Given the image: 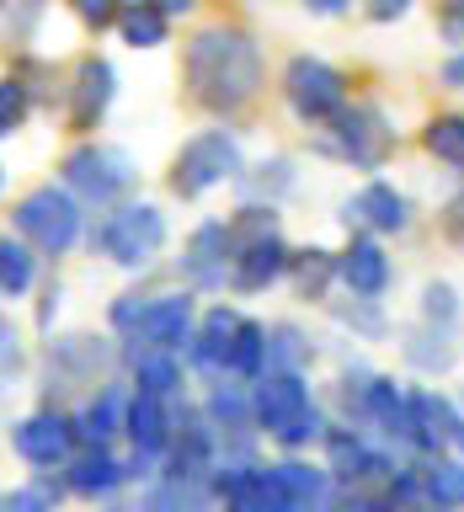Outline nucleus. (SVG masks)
Here are the masks:
<instances>
[{
	"mask_svg": "<svg viewBox=\"0 0 464 512\" xmlns=\"http://www.w3.org/2000/svg\"><path fill=\"white\" fill-rule=\"evenodd\" d=\"M70 11H75L86 27H96V32H102V27H112V22H118L123 0H70Z\"/></svg>",
	"mask_w": 464,
	"mask_h": 512,
	"instance_id": "obj_37",
	"label": "nucleus"
},
{
	"mask_svg": "<svg viewBox=\"0 0 464 512\" xmlns=\"http://www.w3.org/2000/svg\"><path fill=\"white\" fill-rule=\"evenodd\" d=\"M240 171H246V160H240L235 134L230 128H208V134L187 139L182 155L171 160V192L176 198H203L208 187L235 182Z\"/></svg>",
	"mask_w": 464,
	"mask_h": 512,
	"instance_id": "obj_4",
	"label": "nucleus"
},
{
	"mask_svg": "<svg viewBox=\"0 0 464 512\" xmlns=\"http://www.w3.org/2000/svg\"><path fill=\"white\" fill-rule=\"evenodd\" d=\"M310 336H304L299 326H272L267 342H262V374L272 368V374H304L310 368Z\"/></svg>",
	"mask_w": 464,
	"mask_h": 512,
	"instance_id": "obj_27",
	"label": "nucleus"
},
{
	"mask_svg": "<svg viewBox=\"0 0 464 512\" xmlns=\"http://www.w3.org/2000/svg\"><path fill=\"white\" fill-rule=\"evenodd\" d=\"M70 470H64V486H70L75 496H86V502H96V496H112L128 480L123 459L112 454V448H80V454L64 459Z\"/></svg>",
	"mask_w": 464,
	"mask_h": 512,
	"instance_id": "obj_20",
	"label": "nucleus"
},
{
	"mask_svg": "<svg viewBox=\"0 0 464 512\" xmlns=\"http://www.w3.org/2000/svg\"><path fill=\"white\" fill-rule=\"evenodd\" d=\"M336 320L342 326H352L358 336H384V315H379V299H352V304H336Z\"/></svg>",
	"mask_w": 464,
	"mask_h": 512,
	"instance_id": "obj_35",
	"label": "nucleus"
},
{
	"mask_svg": "<svg viewBox=\"0 0 464 512\" xmlns=\"http://www.w3.org/2000/svg\"><path fill=\"white\" fill-rule=\"evenodd\" d=\"M288 278H294L299 299H326V288H331V278H336V256L320 251V246L288 256Z\"/></svg>",
	"mask_w": 464,
	"mask_h": 512,
	"instance_id": "obj_28",
	"label": "nucleus"
},
{
	"mask_svg": "<svg viewBox=\"0 0 464 512\" xmlns=\"http://www.w3.org/2000/svg\"><path fill=\"white\" fill-rule=\"evenodd\" d=\"M123 406H128V390H123V384H96V395L75 411V422H70L75 443H80V448H107V443L123 432Z\"/></svg>",
	"mask_w": 464,
	"mask_h": 512,
	"instance_id": "obj_19",
	"label": "nucleus"
},
{
	"mask_svg": "<svg viewBox=\"0 0 464 512\" xmlns=\"http://www.w3.org/2000/svg\"><path fill=\"white\" fill-rule=\"evenodd\" d=\"M262 342H267V326H256V320H240L235 379H256V374H262Z\"/></svg>",
	"mask_w": 464,
	"mask_h": 512,
	"instance_id": "obj_33",
	"label": "nucleus"
},
{
	"mask_svg": "<svg viewBox=\"0 0 464 512\" xmlns=\"http://www.w3.org/2000/svg\"><path fill=\"white\" fill-rule=\"evenodd\" d=\"M443 80H448V86H464V54H454L443 64Z\"/></svg>",
	"mask_w": 464,
	"mask_h": 512,
	"instance_id": "obj_44",
	"label": "nucleus"
},
{
	"mask_svg": "<svg viewBox=\"0 0 464 512\" xmlns=\"http://www.w3.org/2000/svg\"><path fill=\"white\" fill-rule=\"evenodd\" d=\"M336 278H342L358 299H379L390 288V256L379 251V240H352V246L336 256Z\"/></svg>",
	"mask_w": 464,
	"mask_h": 512,
	"instance_id": "obj_21",
	"label": "nucleus"
},
{
	"mask_svg": "<svg viewBox=\"0 0 464 512\" xmlns=\"http://www.w3.org/2000/svg\"><path fill=\"white\" fill-rule=\"evenodd\" d=\"M54 502H59V486H48L38 475L32 486H16L11 496H0V512H54Z\"/></svg>",
	"mask_w": 464,
	"mask_h": 512,
	"instance_id": "obj_34",
	"label": "nucleus"
},
{
	"mask_svg": "<svg viewBox=\"0 0 464 512\" xmlns=\"http://www.w3.org/2000/svg\"><path fill=\"white\" fill-rule=\"evenodd\" d=\"M187 342H192V294H155L139 304L134 326H128V347L176 352Z\"/></svg>",
	"mask_w": 464,
	"mask_h": 512,
	"instance_id": "obj_11",
	"label": "nucleus"
},
{
	"mask_svg": "<svg viewBox=\"0 0 464 512\" xmlns=\"http://www.w3.org/2000/svg\"><path fill=\"white\" fill-rule=\"evenodd\" d=\"M118 27H123V38L134 48H160V43H166V16H160L150 0H123Z\"/></svg>",
	"mask_w": 464,
	"mask_h": 512,
	"instance_id": "obj_30",
	"label": "nucleus"
},
{
	"mask_svg": "<svg viewBox=\"0 0 464 512\" xmlns=\"http://www.w3.org/2000/svg\"><path fill=\"white\" fill-rule=\"evenodd\" d=\"M150 6H155L160 16H187L192 6H198V0H150Z\"/></svg>",
	"mask_w": 464,
	"mask_h": 512,
	"instance_id": "obj_43",
	"label": "nucleus"
},
{
	"mask_svg": "<svg viewBox=\"0 0 464 512\" xmlns=\"http://www.w3.org/2000/svg\"><path fill=\"white\" fill-rule=\"evenodd\" d=\"M128 363H134V390H150L160 400H171L176 390H182V363H176V352L128 347Z\"/></svg>",
	"mask_w": 464,
	"mask_h": 512,
	"instance_id": "obj_24",
	"label": "nucleus"
},
{
	"mask_svg": "<svg viewBox=\"0 0 464 512\" xmlns=\"http://www.w3.org/2000/svg\"><path fill=\"white\" fill-rule=\"evenodd\" d=\"M112 91H118V75H112L107 59H80L75 64V86H70V128H96L102 123V112L112 107Z\"/></svg>",
	"mask_w": 464,
	"mask_h": 512,
	"instance_id": "obj_18",
	"label": "nucleus"
},
{
	"mask_svg": "<svg viewBox=\"0 0 464 512\" xmlns=\"http://www.w3.org/2000/svg\"><path fill=\"white\" fill-rule=\"evenodd\" d=\"M320 150L326 155H336V160H352L358 171H379L384 160H390V150H395V128H390V118H384L379 107H342L331 118V134L320 139Z\"/></svg>",
	"mask_w": 464,
	"mask_h": 512,
	"instance_id": "obj_7",
	"label": "nucleus"
},
{
	"mask_svg": "<svg viewBox=\"0 0 464 512\" xmlns=\"http://www.w3.org/2000/svg\"><path fill=\"white\" fill-rule=\"evenodd\" d=\"M11 342H16V336H11V326H6V315H0V358H11Z\"/></svg>",
	"mask_w": 464,
	"mask_h": 512,
	"instance_id": "obj_47",
	"label": "nucleus"
},
{
	"mask_svg": "<svg viewBox=\"0 0 464 512\" xmlns=\"http://www.w3.org/2000/svg\"><path fill=\"white\" fill-rule=\"evenodd\" d=\"M416 480H422L427 507H438V512L464 507V459H427V464H416Z\"/></svg>",
	"mask_w": 464,
	"mask_h": 512,
	"instance_id": "obj_23",
	"label": "nucleus"
},
{
	"mask_svg": "<svg viewBox=\"0 0 464 512\" xmlns=\"http://www.w3.org/2000/svg\"><path fill=\"white\" fill-rule=\"evenodd\" d=\"M230 256H235V235H230V224L214 219V224H198V230H192L182 267L198 288H224V278H230Z\"/></svg>",
	"mask_w": 464,
	"mask_h": 512,
	"instance_id": "obj_17",
	"label": "nucleus"
},
{
	"mask_svg": "<svg viewBox=\"0 0 464 512\" xmlns=\"http://www.w3.org/2000/svg\"><path fill=\"white\" fill-rule=\"evenodd\" d=\"M267 176H246V187L251 192H283L288 182H294V176H288V160H272V166H262Z\"/></svg>",
	"mask_w": 464,
	"mask_h": 512,
	"instance_id": "obj_38",
	"label": "nucleus"
},
{
	"mask_svg": "<svg viewBox=\"0 0 464 512\" xmlns=\"http://www.w3.org/2000/svg\"><path fill=\"white\" fill-rule=\"evenodd\" d=\"M48 368H54L59 379H96L107 368V347H96L91 336H64V342H54L48 347ZM48 374V379H54Z\"/></svg>",
	"mask_w": 464,
	"mask_h": 512,
	"instance_id": "obj_25",
	"label": "nucleus"
},
{
	"mask_svg": "<svg viewBox=\"0 0 464 512\" xmlns=\"http://www.w3.org/2000/svg\"><path fill=\"white\" fill-rule=\"evenodd\" d=\"M400 352H406V363L422 368V374H448V368H454V336L427 326V320L400 336Z\"/></svg>",
	"mask_w": 464,
	"mask_h": 512,
	"instance_id": "obj_26",
	"label": "nucleus"
},
{
	"mask_svg": "<svg viewBox=\"0 0 464 512\" xmlns=\"http://www.w3.org/2000/svg\"><path fill=\"white\" fill-rule=\"evenodd\" d=\"M54 310H59V283H54V288H48V294H43V326H48V320H54Z\"/></svg>",
	"mask_w": 464,
	"mask_h": 512,
	"instance_id": "obj_46",
	"label": "nucleus"
},
{
	"mask_svg": "<svg viewBox=\"0 0 464 512\" xmlns=\"http://www.w3.org/2000/svg\"><path fill=\"white\" fill-rule=\"evenodd\" d=\"M187 96L208 112H235L262 91V48L240 27H203L187 43Z\"/></svg>",
	"mask_w": 464,
	"mask_h": 512,
	"instance_id": "obj_1",
	"label": "nucleus"
},
{
	"mask_svg": "<svg viewBox=\"0 0 464 512\" xmlns=\"http://www.w3.org/2000/svg\"><path fill=\"white\" fill-rule=\"evenodd\" d=\"M411 400V448H422L427 459H448V448L464 459V416L448 395L438 390H406Z\"/></svg>",
	"mask_w": 464,
	"mask_h": 512,
	"instance_id": "obj_10",
	"label": "nucleus"
},
{
	"mask_svg": "<svg viewBox=\"0 0 464 512\" xmlns=\"http://www.w3.org/2000/svg\"><path fill=\"white\" fill-rule=\"evenodd\" d=\"M251 422L267 432L278 448H310L320 438V411L310 400V384H304V374H256L251 379Z\"/></svg>",
	"mask_w": 464,
	"mask_h": 512,
	"instance_id": "obj_2",
	"label": "nucleus"
},
{
	"mask_svg": "<svg viewBox=\"0 0 464 512\" xmlns=\"http://www.w3.org/2000/svg\"><path fill=\"white\" fill-rule=\"evenodd\" d=\"M134 160H128L118 144H80V150L64 155V187H70V198L80 203H112L123 198L128 187H134Z\"/></svg>",
	"mask_w": 464,
	"mask_h": 512,
	"instance_id": "obj_8",
	"label": "nucleus"
},
{
	"mask_svg": "<svg viewBox=\"0 0 464 512\" xmlns=\"http://www.w3.org/2000/svg\"><path fill=\"white\" fill-rule=\"evenodd\" d=\"M443 235H448V240H459V246H464V192H459V198L443 208Z\"/></svg>",
	"mask_w": 464,
	"mask_h": 512,
	"instance_id": "obj_41",
	"label": "nucleus"
},
{
	"mask_svg": "<svg viewBox=\"0 0 464 512\" xmlns=\"http://www.w3.org/2000/svg\"><path fill=\"white\" fill-rule=\"evenodd\" d=\"M0 182H6V171H0Z\"/></svg>",
	"mask_w": 464,
	"mask_h": 512,
	"instance_id": "obj_48",
	"label": "nucleus"
},
{
	"mask_svg": "<svg viewBox=\"0 0 464 512\" xmlns=\"http://www.w3.org/2000/svg\"><path fill=\"white\" fill-rule=\"evenodd\" d=\"M422 315H427V326H438L448 331L459 320V294L448 283H427V294H422Z\"/></svg>",
	"mask_w": 464,
	"mask_h": 512,
	"instance_id": "obj_36",
	"label": "nucleus"
},
{
	"mask_svg": "<svg viewBox=\"0 0 464 512\" xmlns=\"http://www.w3.org/2000/svg\"><path fill=\"white\" fill-rule=\"evenodd\" d=\"M438 32L448 43H464V0H443V16H438Z\"/></svg>",
	"mask_w": 464,
	"mask_h": 512,
	"instance_id": "obj_39",
	"label": "nucleus"
},
{
	"mask_svg": "<svg viewBox=\"0 0 464 512\" xmlns=\"http://www.w3.org/2000/svg\"><path fill=\"white\" fill-rule=\"evenodd\" d=\"M240 320L246 315H235V310H224V304H214L198 326H192V363L203 368V374H235V347H240Z\"/></svg>",
	"mask_w": 464,
	"mask_h": 512,
	"instance_id": "obj_15",
	"label": "nucleus"
},
{
	"mask_svg": "<svg viewBox=\"0 0 464 512\" xmlns=\"http://www.w3.org/2000/svg\"><path fill=\"white\" fill-rule=\"evenodd\" d=\"M32 283H38V256H32V246H22V240H0V294L22 299Z\"/></svg>",
	"mask_w": 464,
	"mask_h": 512,
	"instance_id": "obj_29",
	"label": "nucleus"
},
{
	"mask_svg": "<svg viewBox=\"0 0 464 512\" xmlns=\"http://www.w3.org/2000/svg\"><path fill=\"white\" fill-rule=\"evenodd\" d=\"M11 224H16V235H22L32 251L64 256L80 240V203L64 187H38V192H27V198L11 208Z\"/></svg>",
	"mask_w": 464,
	"mask_h": 512,
	"instance_id": "obj_6",
	"label": "nucleus"
},
{
	"mask_svg": "<svg viewBox=\"0 0 464 512\" xmlns=\"http://www.w3.org/2000/svg\"><path fill=\"white\" fill-rule=\"evenodd\" d=\"M326 475H331V486H368V480H390L395 470L352 427H331L326 432Z\"/></svg>",
	"mask_w": 464,
	"mask_h": 512,
	"instance_id": "obj_13",
	"label": "nucleus"
},
{
	"mask_svg": "<svg viewBox=\"0 0 464 512\" xmlns=\"http://www.w3.org/2000/svg\"><path fill=\"white\" fill-rule=\"evenodd\" d=\"M358 422L379 427V438H384V443L411 448V400H406V390H400L395 379L368 374V384H363V406H358Z\"/></svg>",
	"mask_w": 464,
	"mask_h": 512,
	"instance_id": "obj_16",
	"label": "nucleus"
},
{
	"mask_svg": "<svg viewBox=\"0 0 464 512\" xmlns=\"http://www.w3.org/2000/svg\"><path fill=\"white\" fill-rule=\"evenodd\" d=\"M27 112H32V96H27V86H22L16 75H6V80H0V139L16 134V128L27 123Z\"/></svg>",
	"mask_w": 464,
	"mask_h": 512,
	"instance_id": "obj_32",
	"label": "nucleus"
},
{
	"mask_svg": "<svg viewBox=\"0 0 464 512\" xmlns=\"http://www.w3.org/2000/svg\"><path fill=\"white\" fill-rule=\"evenodd\" d=\"M235 235V256H230V283L235 294H262L267 283H278L288 272V251L278 235V214L272 208H240V219L230 224Z\"/></svg>",
	"mask_w": 464,
	"mask_h": 512,
	"instance_id": "obj_3",
	"label": "nucleus"
},
{
	"mask_svg": "<svg viewBox=\"0 0 464 512\" xmlns=\"http://www.w3.org/2000/svg\"><path fill=\"white\" fill-rule=\"evenodd\" d=\"M283 96L304 123H331L336 112L347 107V80H342V70H331L326 59L299 54V59H288V70H283Z\"/></svg>",
	"mask_w": 464,
	"mask_h": 512,
	"instance_id": "obj_9",
	"label": "nucleus"
},
{
	"mask_svg": "<svg viewBox=\"0 0 464 512\" xmlns=\"http://www.w3.org/2000/svg\"><path fill=\"white\" fill-rule=\"evenodd\" d=\"M411 11V0H368V16L374 22H395V16H406Z\"/></svg>",
	"mask_w": 464,
	"mask_h": 512,
	"instance_id": "obj_42",
	"label": "nucleus"
},
{
	"mask_svg": "<svg viewBox=\"0 0 464 512\" xmlns=\"http://www.w3.org/2000/svg\"><path fill=\"white\" fill-rule=\"evenodd\" d=\"M347 219H358V224H368L374 235H400L411 224V203L400 198V192L390 187V182H368L358 198L347 203Z\"/></svg>",
	"mask_w": 464,
	"mask_h": 512,
	"instance_id": "obj_22",
	"label": "nucleus"
},
{
	"mask_svg": "<svg viewBox=\"0 0 464 512\" xmlns=\"http://www.w3.org/2000/svg\"><path fill=\"white\" fill-rule=\"evenodd\" d=\"M11 448L16 459H27L32 470H54L75 454V432H70V416L59 411H32L11 427Z\"/></svg>",
	"mask_w": 464,
	"mask_h": 512,
	"instance_id": "obj_12",
	"label": "nucleus"
},
{
	"mask_svg": "<svg viewBox=\"0 0 464 512\" xmlns=\"http://www.w3.org/2000/svg\"><path fill=\"white\" fill-rule=\"evenodd\" d=\"M422 144L427 155H438L443 166H459L464 171V112H443L422 128Z\"/></svg>",
	"mask_w": 464,
	"mask_h": 512,
	"instance_id": "obj_31",
	"label": "nucleus"
},
{
	"mask_svg": "<svg viewBox=\"0 0 464 512\" xmlns=\"http://www.w3.org/2000/svg\"><path fill=\"white\" fill-rule=\"evenodd\" d=\"M139 294H123V299H112V331H123L128 336V326H134V315H139Z\"/></svg>",
	"mask_w": 464,
	"mask_h": 512,
	"instance_id": "obj_40",
	"label": "nucleus"
},
{
	"mask_svg": "<svg viewBox=\"0 0 464 512\" xmlns=\"http://www.w3.org/2000/svg\"><path fill=\"white\" fill-rule=\"evenodd\" d=\"M96 246H102L107 262H118L128 272L150 267L160 246H166V214H160L155 203H123L112 208L102 219V230H96Z\"/></svg>",
	"mask_w": 464,
	"mask_h": 512,
	"instance_id": "obj_5",
	"label": "nucleus"
},
{
	"mask_svg": "<svg viewBox=\"0 0 464 512\" xmlns=\"http://www.w3.org/2000/svg\"><path fill=\"white\" fill-rule=\"evenodd\" d=\"M171 422H176V411H171V400H160L150 390H128V406H123V432H128V443H134V454L139 459H160L171 448Z\"/></svg>",
	"mask_w": 464,
	"mask_h": 512,
	"instance_id": "obj_14",
	"label": "nucleus"
},
{
	"mask_svg": "<svg viewBox=\"0 0 464 512\" xmlns=\"http://www.w3.org/2000/svg\"><path fill=\"white\" fill-rule=\"evenodd\" d=\"M304 6H310L315 16H336V11H342V6H347V0H304Z\"/></svg>",
	"mask_w": 464,
	"mask_h": 512,
	"instance_id": "obj_45",
	"label": "nucleus"
}]
</instances>
